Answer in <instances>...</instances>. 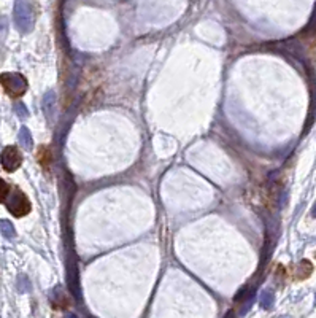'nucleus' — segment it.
<instances>
[{
	"label": "nucleus",
	"mask_w": 316,
	"mask_h": 318,
	"mask_svg": "<svg viewBox=\"0 0 316 318\" xmlns=\"http://www.w3.org/2000/svg\"><path fill=\"white\" fill-rule=\"evenodd\" d=\"M35 23V11L34 3L31 2H16L14 3V24L18 31L23 34H29L34 29Z\"/></svg>",
	"instance_id": "obj_1"
},
{
	"label": "nucleus",
	"mask_w": 316,
	"mask_h": 318,
	"mask_svg": "<svg viewBox=\"0 0 316 318\" xmlns=\"http://www.w3.org/2000/svg\"><path fill=\"white\" fill-rule=\"evenodd\" d=\"M5 204H6V209H8L10 213L16 218L24 216L31 212V201L27 199V196L19 188L10 189V194L6 197Z\"/></svg>",
	"instance_id": "obj_2"
},
{
	"label": "nucleus",
	"mask_w": 316,
	"mask_h": 318,
	"mask_svg": "<svg viewBox=\"0 0 316 318\" xmlns=\"http://www.w3.org/2000/svg\"><path fill=\"white\" fill-rule=\"evenodd\" d=\"M0 83L5 89V93L13 99H18L27 91V80L21 73H2L0 75Z\"/></svg>",
	"instance_id": "obj_3"
},
{
	"label": "nucleus",
	"mask_w": 316,
	"mask_h": 318,
	"mask_svg": "<svg viewBox=\"0 0 316 318\" xmlns=\"http://www.w3.org/2000/svg\"><path fill=\"white\" fill-rule=\"evenodd\" d=\"M0 164H2L3 171H6V172L18 171L21 164H23V154H21V151L16 146H13V145L5 146L2 154H0Z\"/></svg>",
	"instance_id": "obj_4"
},
{
	"label": "nucleus",
	"mask_w": 316,
	"mask_h": 318,
	"mask_svg": "<svg viewBox=\"0 0 316 318\" xmlns=\"http://www.w3.org/2000/svg\"><path fill=\"white\" fill-rule=\"evenodd\" d=\"M51 302H53L54 307H59V309H66L70 304L66 291H64L61 286H56L51 291Z\"/></svg>",
	"instance_id": "obj_5"
},
{
	"label": "nucleus",
	"mask_w": 316,
	"mask_h": 318,
	"mask_svg": "<svg viewBox=\"0 0 316 318\" xmlns=\"http://www.w3.org/2000/svg\"><path fill=\"white\" fill-rule=\"evenodd\" d=\"M19 143H21V146L24 148V150H27V151H31L32 148H34V139H32V134H31V131L27 129L26 126H23L21 127V131H19Z\"/></svg>",
	"instance_id": "obj_6"
},
{
	"label": "nucleus",
	"mask_w": 316,
	"mask_h": 318,
	"mask_svg": "<svg viewBox=\"0 0 316 318\" xmlns=\"http://www.w3.org/2000/svg\"><path fill=\"white\" fill-rule=\"evenodd\" d=\"M54 105H56V94L53 91H49V93H46L45 99H43V110H45V115H48L49 118L54 113Z\"/></svg>",
	"instance_id": "obj_7"
},
{
	"label": "nucleus",
	"mask_w": 316,
	"mask_h": 318,
	"mask_svg": "<svg viewBox=\"0 0 316 318\" xmlns=\"http://www.w3.org/2000/svg\"><path fill=\"white\" fill-rule=\"evenodd\" d=\"M312 271H313L312 263H310V261L304 259V261H300V263L296 266V277L297 279H307L308 275L312 274Z\"/></svg>",
	"instance_id": "obj_8"
},
{
	"label": "nucleus",
	"mask_w": 316,
	"mask_h": 318,
	"mask_svg": "<svg viewBox=\"0 0 316 318\" xmlns=\"http://www.w3.org/2000/svg\"><path fill=\"white\" fill-rule=\"evenodd\" d=\"M259 302H261V307L262 309H272L275 302V296H274V291L272 289H264L261 293V298H259Z\"/></svg>",
	"instance_id": "obj_9"
},
{
	"label": "nucleus",
	"mask_w": 316,
	"mask_h": 318,
	"mask_svg": "<svg viewBox=\"0 0 316 318\" xmlns=\"http://www.w3.org/2000/svg\"><path fill=\"white\" fill-rule=\"evenodd\" d=\"M0 234H2L5 239H13L14 236H16V232H14V226L8 220H0Z\"/></svg>",
	"instance_id": "obj_10"
},
{
	"label": "nucleus",
	"mask_w": 316,
	"mask_h": 318,
	"mask_svg": "<svg viewBox=\"0 0 316 318\" xmlns=\"http://www.w3.org/2000/svg\"><path fill=\"white\" fill-rule=\"evenodd\" d=\"M18 289L21 293H27L31 291V282L26 277V275H19L18 277Z\"/></svg>",
	"instance_id": "obj_11"
},
{
	"label": "nucleus",
	"mask_w": 316,
	"mask_h": 318,
	"mask_svg": "<svg viewBox=\"0 0 316 318\" xmlns=\"http://www.w3.org/2000/svg\"><path fill=\"white\" fill-rule=\"evenodd\" d=\"M10 194V186L3 178H0V202H5Z\"/></svg>",
	"instance_id": "obj_12"
},
{
	"label": "nucleus",
	"mask_w": 316,
	"mask_h": 318,
	"mask_svg": "<svg viewBox=\"0 0 316 318\" xmlns=\"http://www.w3.org/2000/svg\"><path fill=\"white\" fill-rule=\"evenodd\" d=\"M13 108H14V111H16V115L19 116V118H27V115H29V111H27V107L23 104V102H14V105H13Z\"/></svg>",
	"instance_id": "obj_13"
},
{
	"label": "nucleus",
	"mask_w": 316,
	"mask_h": 318,
	"mask_svg": "<svg viewBox=\"0 0 316 318\" xmlns=\"http://www.w3.org/2000/svg\"><path fill=\"white\" fill-rule=\"evenodd\" d=\"M312 215L316 218V202H315V206H313V209H312Z\"/></svg>",
	"instance_id": "obj_14"
},
{
	"label": "nucleus",
	"mask_w": 316,
	"mask_h": 318,
	"mask_svg": "<svg viewBox=\"0 0 316 318\" xmlns=\"http://www.w3.org/2000/svg\"><path fill=\"white\" fill-rule=\"evenodd\" d=\"M66 318H76V315H73V314H69V315H66Z\"/></svg>",
	"instance_id": "obj_15"
}]
</instances>
